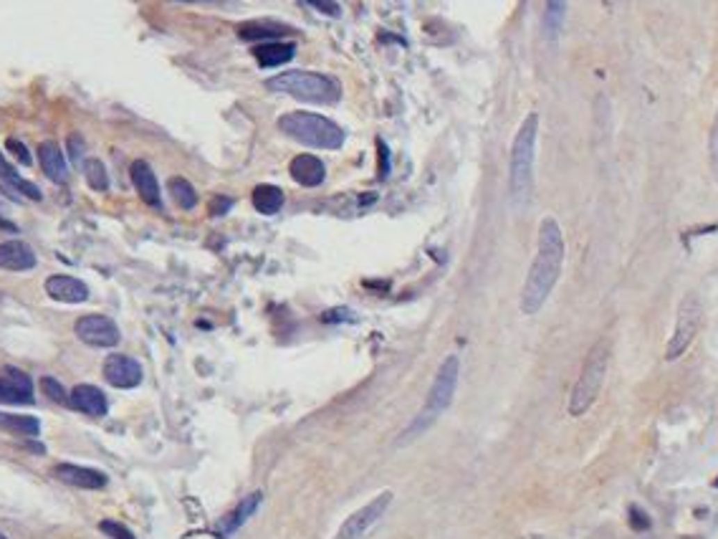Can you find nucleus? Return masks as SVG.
<instances>
[{"mask_svg":"<svg viewBox=\"0 0 718 539\" xmlns=\"http://www.w3.org/2000/svg\"><path fill=\"white\" fill-rule=\"evenodd\" d=\"M564 233L559 228L557 218L546 216L539 225V243H537V256L531 261L526 281L521 289V307L523 314H537L551 296L554 287H557L559 276H562V266H564Z\"/></svg>","mask_w":718,"mask_h":539,"instance_id":"f257e3e1","label":"nucleus"},{"mask_svg":"<svg viewBox=\"0 0 718 539\" xmlns=\"http://www.w3.org/2000/svg\"><path fill=\"white\" fill-rule=\"evenodd\" d=\"M458 380H460V360L455 357V355H448V357L440 362L438 372H435V380H432L430 390H427L423 410L410 420V426L405 428L402 435L398 438L400 446L420 438V435L427 433V431L438 423L440 415L446 413L448 408H450V403H453L455 390H458Z\"/></svg>","mask_w":718,"mask_h":539,"instance_id":"f03ea898","label":"nucleus"},{"mask_svg":"<svg viewBox=\"0 0 718 539\" xmlns=\"http://www.w3.org/2000/svg\"><path fill=\"white\" fill-rule=\"evenodd\" d=\"M539 137V114L529 112L519 127L509 160V195L514 208H523L529 203L534 190V154H537Z\"/></svg>","mask_w":718,"mask_h":539,"instance_id":"7ed1b4c3","label":"nucleus"},{"mask_svg":"<svg viewBox=\"0 0 718 539\" xmlns=\"http://www.w3.org/2000/svg\"><path fill=\"white\" fill-rule=\"evenodd\" d=\"M266 86L271 91L299 99V102H307V104H336L342 99V86L336 79L307 69L284 71L279 77L268 79Z\"/></svg>","mask_w":718,"mask_h":539,"instance_id":"20e7f679","label":"nucleus"},{"mask_svg":"<svg viewBox=\"0 0 718 539\" xmlns=\"http://www.w3.org/2000/svg\"><path fill=\"white\" fill-rule=\"evenodd\" d=\"M279 129L291 140L314 150H339L344 145L342 127L316 112L284 114V117H279Z\"/></svg>","mask_w":718,"mask_h":539,"instance_id":"39448f33","label":"nucleus"},{"mask_svg":"<svg viewBox=\"0 0 718 539\" xmlns=\"http://www.w3.org/2000/svg\"><path fill=\"white\" fill-rule=\"evenodd\" d=\"M607 364H610V342L600 339L592 350L587 352L582 372H579L572 395H569V415L572 418H582L594 405V400L602 390V383H605Z\"/></svg>","mask_w":718,"mask_h":539,"instance_id":"423d86ee","label":"nucleus"},{"mask_svg":"<svg viewBox=\"0 0 718 539\" xmlns=\"http://www.w3.org/2000/svg\"><path fill=\"white\" fill-rule=\"evenodd\" d=\"M701 322H703V307H701V299L696 294H685L680 307H678V316H676V330L668 342V350H665V360L673 362L688 350L693 339H696L698 330H701Z\"/></svg>","mask_w":718,"mask_h":539,"instance_id":"0eeeda50","label":"nucleus"},{"mask_svg":"<svg viewBox=\"0 0 718 539\" xmlns=\"http://www.w3.org/2000/svg\"><path fill=\"white\" fill-rule=\"evenodd\" d=\"M392 501H395V494H392V491L377 494V497L372 499V501H367L362 509L352 511V514L344 519V524L339 526V532H336L332 539H364L372 526H375L377 522L387 514V509H390Z\"/></svg>","mask_w":718,"mask_h":539,"instance_id":"6e6552de","label":"nucleus"},{"mask_svg":"<svg viewBox=\"0 0 718 539\" xmlns=\"http://www.w3.org/2000/svg\"><path fill=\"white\" fill-rule=\"evenodd\" d=\"M74 332L84 344L89 347H117L122 335H119V327L114 324V319L104 314H86L81 319H76L74 324Z\"/></svg>","mask_w":718,"mask_h":539,"instance_id":"1a4fd4ad","label":"nucleus"},{"mask_svg":"<svg viewBox=\"0 0 718 539\" xmlns=\"http://www.w3.org/2000/svg\"><path fill=\"white\" fill-rule=\"evenodd\" d=\"M101 372L106 383L119 390H132L142 383V364L127 355H109Z\"/></svg>","mask_w":718,"mask_h":539,"instance_id":"9d476101","label":"nucleus"},{"mask_svg":"<svg viewBox=\"0 0 718 539\" xmlns=\"http://www.w3.org/2000/svg\"><path fill=\"white\" fill-rule=\"evenodd\" d=\"M0 403H10V405L33 403V383L26 372L15 367L0 370Z\"/></svg>","mask_w":718,"mask_h":539,"instance_id":"9b49d317","label":"nucleus"},{"mask_svg":"<svg viewBox=\"0 0 718 539\" xmlns=\"http://www.w3.org/2000/svg\"><path fill=\"white\" fill-rule=\"evenodd\" d=\"M51 474L61 483L74 486V489L97 491V489H104L106 483H109L106 474H101V471L97 469H86V466H76V463H58V466H54Z\"/></svg>","mask_w":718,"mask_h":539,"instance_id":"f8f14e48","label":"nucleus"},{"mask_svg":"<svg viewBox=\"0 0 718 539\" xmlns=\"http://www.w3.org/2000/svg\"><path fill=\"white\" fill-rule=\"evenodd\" d=\"M0 190H3L8 198H13L15 203H21L23 198H26V200H41L43 198L41 190L35 188L33 182L23 180V177L18 175V170L3 157V152H0Z\"/></svg>","mask_w":718,"mask_h":539,"instance_id":"ddd939ff","label":"nucleus"},{"mask_svg":"<svg viewBox=\"0 0 718 539\" xmlns=\"http://www.w3.org/2000/svg\"><path fill=\"white\" fill-rule=\"evenodd\" d=\"M46 294L54 301H61V304H81V301L89 299V287L84 281L74 279V276L54 273L46 279Z\"/></svg>","mask_w":718,"mask_h":539,"instance_id":"4468645a","label":"nucleus"},{"mask_svg":"<svg viewBox=\"0 0 718 539\" xmlns=\"http://www.w3.org/2000/svg\"><path fill=\"white\" fill-rule=\"evenodd\" d=\"M69 405L91 418H104L109 413V400L97 385H76L69 392Z\"/></svg>","mask_w":718,"mask_h":539,"instance_id":"2eb2a0df","label":"nucleus"},{"mask_svg":"<svg viewBox=\"0 0 718 539\" xmlns=\"http://www.w3.org/2000/svg\"><path fill=\"white\" fill-rule=\"evenodd\" d=\"M261 504H263V494H261V491L248 494V497H245L236 509L228 511V514L220 519V524H218V537L220 539L233 537V534H236L238 529H240V526H243L245 522H248V519L261 509Z\"/></svg>","mask_w":718,"mask_h":539,"instance_id":"dca6fc26","label":"nucleus"},{"mask_svg":"<svg viewBox=\"0 0 718 539\" xmlns=\"http://www.w3.org/2000/svg\"><path fill=\"white\" fill-rule=\"evenodd\" d=\"M288 175L293 182H299L301 188H319L327 180V165L314 157V154H296L288 165Z\"/></svg>","mask_w":718,"mask_h":539,"instance_id":"f3484780","label":"nucleus"},{"mask_svg":"<svg viewBox=\"0 0 718 539\" xmlns=\"http://www.w3.org/2000/svg\"><path fill=\"white\" fill-rule=\"evenodd\" d=\"M129 177H132L134 188L140 193V198L145 200L147 205H152V208H160L162 200H160V182H157V175H154L152 165L147 160H134L132 168H129Z\"/></svg>","mask_w":718,"mask_h":539,"instance_id":"a211bd4d","label":"nucleus"},{"mask_svg":"<svg viewBox=\"0 0 718 539\" xmlns=\"http://www.w3.org/2000/svg\"><path fill=\"white\" fill-rule=\"evenodd\" d=\"M38 259L35 251L26 241H6L0 243V268L6 271H31L35 268Z\"/></svg>","mask_w":718,"mask_h":539,"instance_id":"6ab92c4d","label":"nucleus"},{"mask_svg":"<svg viewBox=\"0 0 718 539\" xmlns=\"http://www.w3.org/2000/svg\"><path fill=\"white\" fill-rule=\"evenodd\" d=\"M38 160H41V170L46 172V177H51L54 182L69 180V165H66V157H63L56 142H41L38 145Z\"/></svg>","mask_w":718,"mask_h":539,"instance_id":"aec40b11","label":"nucleus"},{"mask_svg":"<svg viewBox=\"0 0 718 539\" xmlns=\"http://www.w3.org/2000/svg\"><path fill=\"white\" fill-rule=\"evenodd\" d=\"M296 54V46L293 43H281V41H268V43H259L253 49V56L261 66L266 69H273V66H281V63H288Z\"/></svg>","mask_w":718,"mask_h":539,"instance_id":"412c9836","label":"nucleus"},{"mask_svg":"<svg viewBox=\"0 0 718 539\" xmlns=\"http://www.w3.org/2000/svg\"><path fill=\"white\" fill-rule=\"evenodd\" d=\"M253 208L263 213V216H273L284 208V190L276 185H259L253 190Z\"/></svg>","mask_w":718,"mask_h":539,"instance_id":"4be33fe9","label":"nucleus"},{"mask_svg":"<svg viewBox=\"0 0 718 539\" xmlns=\"http://www.w3.org/2000/svg\"><path fill=\"white\" fill-rule=\"evenodd\" d=\"M0 428L13 435H26V438H35L41 433V423L33 415H13V413H0Z\"/></svg>","mask_w":718,"mask_h":539,"instance_id":"5701e85b","label":"nucleus"},{"mask_svg":"<svg viewBox=\"0 0 718 539\" xmlns=\"http://www.w3.org/2000/svg\"><path fill=\"white\" fill-rule=\"evenodd\" d=\"M170 195L182 210H193L197 205V190L193 188V182L185 177H172L170 180Z\"/></svg>","mask_w":718,"mask_h":539,"instance_id":"b1692460","label":"nucleus"},{"mask_svg":"<svg viewBox=\"0 0 718 539\" xmlns=\"http://www.w3.org/2000/svg\"><path fill=\"white\" fill-rule=\"evenodd\" d=\"M564 13H566V3H546V8H544V33L549 35L551 41H557L559 33H562V26H564Z\"/></svg>","mask_w":718,"mask_h":539,"instance_id":"393cba45","label":"nucleus"},{"mask_svg":"<svg viewBox=\"0 0 718 539\" xmlns=\"http://www.w3.org/2000/svg\"><path fill=\"white\" fill-rule=\"evenodd\" d=\"M84 175H86V182H89L91 190L104 193V190L109 188V175H106L104 162L97 160V157H89V160L84 162Z\"/></svg>","mask_w":718,"mask_h":539,"instance_id":"a878e982","label":"nucleus"},{"mask_svg":"<svg viewBox=\"0 0 718 539\" xmlns=\"http://www.w3.org/2000/svg\"><path fill=\"white\" fill-rule=\"evenodd\" d=\"M41 390L46 398L58 403V405H69V392H66V387L56 378H41Z\"/></svg>","mask_w":718,"mask_h":539,"instance_id":"bb28decb","label":"nucleus"},{"mask_svg":"<svg viewBox=\"0 0 718 539\" xmlns=\"http://www.w3.org/2000/svg\"><path fill=\"white\" fill-rule=\"evenodd\" d=\"M276 33V26L271 23H245L240 29V38L243 41H259V38H273Z\"/></svg>","mask_w":718,"mask_h":539,"instance_id":"cd10ccee","label":"nucleus"},{"mask_svg":"<svg viewBox=\"0 0 718 539\" xmlns=\"http://www.w3.org/2000/svg\"><path fill=\"white\" fill-rule=\"evenodd\" d=\"M628 519H630V526H633L635 532H648L650 526H653V519L648 517V511L640 509L637 504L630 506L628 511Z\"/></svg>","mask_w":718,"mask_h":539,"instance_id":"c85d7f7f","label":"nucleus"},{"mask_svg":"<svg viewBox=\"0 0 718 539\" xmlns=\"http://www.w3.org/2000/svg\"><path fill=\"white\" fill-rule=\"evenodd\" d=\"M99 529L106 534V537H112V539H137L134 537L129 529H127L124 524H119V522H112V519H104L101 524H99Z\"/></svg>","mask_w":718,"mask_h":539,"instance_id":"c756f323","label":"nucleus"},{"mask_svg":"<svg viewBox=\"0 0 718 539\" xmlns=\"http://www.w3.org/2000/svg\"><path fill=\"white\" fill-rule=\"evenodd\" d=\"M6 150L13 154L15 160L21 162V165H26V168L31 165V152H28V147H26L21 140H8L6 142Z\"/></svg>","mask_w":718,"mask_h":539,"instance_id":"7c9ffc66","label":"nucleus"},{"mask_svg":"<svg viewBox=\"0 0 718 539\" xmlns=\"http://www.w3.org/2000/svg\"><path fill=\"white\" fill-rule=\"evenodd\" d=\"M311 10H316V13H324L327 18H339L342 15V6L339 3H307Z\"/></svg>","mask_w":718,"mask_h":539,"instance_id":"2f4dec72","label":"nucleus"},{"mask_svg":"<svg viewBox=\"0 0 718 539\" xmlns=\"http://www.w3.org/2000/svg\"><path fill=\"white\" fill-rule=\"evenodd\" d=\"M708 152H711V165L718 170V112H716V120H713V127H711V145H708Z\"/></svg>","mask_w":718,"mask_h":539,"instance_id":"473e14b6","label":"nucleus"},{"mask_svg":"<svg viewBox=\"0 0 718 539\" xmlns=\"http://www.w3.org/2000/svg\"><path fill=\"white\" fill-rule=\"evenodd\" d=\"M230 205H233V200H230V198H225V195H218V198H213V205H210V213H213V216H223L225 210H230Z\"/></svg>","mask_w":718,"mask_h":539,"instance_id":"72a5a7b5","label":"nucleus"},{"mask_svg":"<svg viewBox=\"0 0 718 539\" xmlns=\"http://www.w3.org/2000/svg\"><path fill=\"white\" fill-rule=\"evenodd\" d=\"M69 152H71V160H74V162L81 160V152H84V142H81V137H79V134H71V137H69Z\"/></svg>","mask_w":718,"mask_h":539,"instance_id":"f704fd0d","label":"nucleus"},{"mask_svg":"<svg viewBox=\"0 0 718 539\" xmlns=\"http://www.w3.org/2000/svg\"><path fill=\"white\" fill-rule=\"evenodd\" d=\"M0 228H6V231H10V233H15L18 228H15L13 223H8V220H0Z\"/></svg>","mask_w":718,"mask_h":539,"instance_id":"c9c22d12","label":"nucleus"},{"mask_svg":"<svg viewBox=\"0 0 718 539\" xmlns=\"http://www.w3.org/2000/svg\"><path fill=\"white\" fill-rule=\"evenodd\" d=\"M713 486H716V489H718V478H716V481H713Z\"/></svg>","mask_w":718,"mask_h":539,"instance_id":"e433bc0d","label":"nucleus"},{"mask_svg":"<svg viewBox=\"0 0 718 539\" xmlns=\"http://www.w3.org/2000/svg\"><path fill=\"white\" fill-rule=\"evenodd\" d=\"M0 539H6V537H3V534H0Z\"/></svg>","mask_w":718,"mask_h":539,"instance_id":"4c0bfd02","label":"nucleus"}]
</instances>
